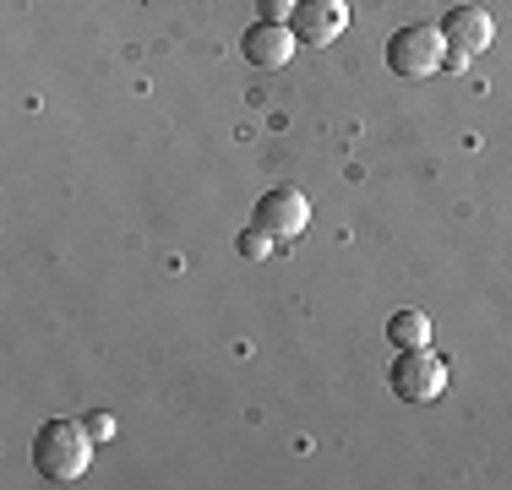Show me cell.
Returning <instances> with one entry per match:
<instances>
[{
  "instance_id": "1",
  "label": "cell",
  "mask_w": 512,
  "mask_h": 490,
  "mask_svg": "<svg viewBox=\"0 0 512 490\" xmlns=\"http://www.w3.org/2000/svg\"><path fill=\"white\" fill-rule=\"evenodd\" d=\"M93 436L82 420H44L33 436V474L50 485H77L93 463Z\"/></svg>"
},
{
  "instance_id": "2",
  "label": "cell",
  "mask_w": 512,
  "mask_h": 490,
  "mask_svg": "<svg viewBox=\"0 0 512 490\" xmlns=\"http://www.w3.org/2000/svg\"><path fill=\"white\" fill-rule=\"evenodd\" d=\"M387 66H393L398 77H409V82L442 71V66H447V39H442V28H431V22H409V28H398L393 39H387Z\"/></svg>"
},
{
  "instance_id": "3",
  "label": "cell",
  "mask_w": 512,
  "mask_h": 490,
  "mask_svg": "<svg viewBox=\"0 0 512 490\" xmlns=\"http://www.w3.org/2000/svg\"><path fill=\"white\" fill-rule=\"evenodd\" d=\"M387 382L404 403H431L447 392V360L442 354H431V343L425 349H398L393 371H387Z\"/></svg>"
},
{
  "instance_id": "4",
  "label": "cell",
  "mask_w": 512,
  "mask_h": 490,
  "mask_svg": "<svg viewBox=\"0 0 512 490\" xmlns=\"http://www.w3.org/2000/svg\"><path fill=\"white\" fill-rule=\"evenodd\" d=\"M442 39H447V66H469L474 55L491 49L496 22H491V11H485V6H458V11H447Z\"/></svg>"
},
{
  "instance_id": "5",
  "label": "cell",
  "mask_w": 512,
  "mask_h": 490,
  "mask_svg": "<svg viewBox=\"0 0 512 490\" xmlns=\"http://www.w3.org/2000/svg\"><path fill=\"white\" fill-rule=\"evenodd\" d=\"M251 224L262 229V235H273V240H295V235H306V224H311V202L295 186H278V191L256 196Z\"/></svg>"
},
{
  "instance_id": "6",
  "label": "cell",
  "mask_w": 512,
  "mask_h": 490,
  "mask_svg": "<svg viewBox=\"0 0 512 490\" xmlns=\"http://www.w3.org/2000/svg\"><path fill=\"white\" fill-rule=\"evenodd\" d=\"M300 44H338V33L349 28V0H295V17H289Z\"/></svg>"
},
{
  "instance_id": "7",
  "label": "cell",
  "mask_w": 512,
  "mask_h": 490,
  "mask_svg": "<svg viewBox=\"0 0 512 490\" xmlns=\"http://www.w3.org/2000/svg\"><path fill=\"white\" fill-rule=\"evenodd\" d=\"M295 28L289 22H256V28H246V60L251 66H262V71H278V66H289L295 60Z\"/></svg>"
},
{
  "instance_id": "8",
  "label": "cell",
  "mask_w": 512,
  "mask_h": 490,
  "mask_svg": "<svg viewBox=\"0 0 512 490\" xmlns=\"http://www.w3.org/2000/svg\"><path fill=\"white\" fill-rule=\"evenodd\" d=\"M387 338H393V349H425V343H431V316L425 311H393L387 316Z\"/></svg>"
},
{
  "instance_id": "9",
  "label": "cell",
  "mask_w": 512,
  "mask_h": 490,
  "mask_svg": "<svg viewBox=\"0 0 512 490\" xmlns=\"http://www.w3.org/2000/svg\"><path fill=\"white\" fill-rule=\"evenodd\" d=\"M240 256H251V262H267V256H273V235H262V229H246V235H240Z\"/></svg>"
},
{
  "instance_id": "10",
  "label": "cell",
  "mask_w": 512,
  "mask_h": 490,
  "mask_svg": "<svg viewBox=\"0 0 512 490\" xmlns=\"http://www.w3.org/2000/svg\"><path fill=\"white\" fill-rule=\"evenodd\" d=\"M262 6V22H289L295 17V0H256Z\"/></svg>"
},
{
  "instance_id": "11",
  "label": "cell",
  "mask_w": 512,
  "mask_h": 490,
  "mask_svg": "<svg viewBox=\"0 0 512 490\" xmlns=\"http://www.w3.org/2000/svg\"><path fill=\"white\" fill-rule=\"evenodd\" d=\"M82 425H88V431L99 436V441H109V436H115V414H88Z\"/></svg>"
}]
</instances>
